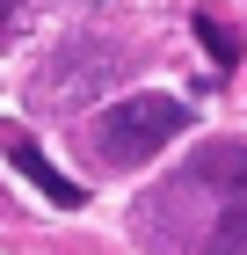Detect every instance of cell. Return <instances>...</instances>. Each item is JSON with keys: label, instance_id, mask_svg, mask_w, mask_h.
<instances>
[{"label": "cell", "instance_id": "cell-2", "mask_svg": "<svg viewBox=\"0 0 247 255\" xmlns=\"http://www.w3.org/2000/svg\"><path fill=\"white\" fill-rule=\"evenodd\" d=\"M182 124H189V102L182 95H124L87 124V153L102 168H146Z\"/></svg>", "mask_w": 247, "mask_h": 255}, {"label": "cell", "instance_id": "cell-5", "mask_svg": "<svg viewBox=\"0 0 247 255\" xmlns=\"http://www.w3.org/2000/svg\"><path fill=\"white\" fill-rule=\"evenodd\" d=\"M189 29H196V44L211 51V66H218V73H233V66H240V37H233L218 15H204V7H196V15H189Z\"/></svg>", "mask_w": 247, "mask_h": 255}, {"label": "cell", "instance_id": "cell-7", "mask_svg": "<svg viewBox=\"0 0 247 255\" xmlns=\"http://www.w3.org/2000/svg\"><path fill=\"white\" fill-rule=\"evenodd\" d=\"M73 7H95V0H73Z\"/></svg>", "mask_w": 247, "mask_h": 255}, {"label": "cell", "instance_id": "cell-3", "mask_svg": "<svg viewBox=\"0 0 247 255\" xmlns=\"http://www.w3.org/2000/svg\"><path fill=\"white\" fill-rule=\"evenodd\" d=\"M116 73H124V51H116L109 37H80V44L58 51V73L37 80V95L44 102H87L95 88H109Z\"/></svg>", "mask_w": 247, "mask_h": 255}, {"label": "cell", "instance_id": "cell-1", "mask_svg": "<svg viewBox=\"0 0 247 255\" xmlns=\"http://www.w3.org/2000/svg\"><path fill=\"white\" fill-rule=\"evenodd\" d=\"M174 190L211 204V219L196 226V248L189 255H247V138L196 146L189 168L174 175Z\"/></svg>", "mask_w": 247, "mask_h": 255}, {"label": "cell", "instance_id": "cell-6", "mask_svg": "<svg viewBox=\"0 0 247 255\" xmlns=\"http://www.w3.org/2000/svg\"><path fill=\"white\" fill-rule=\"evenodd\" d=\"M22 15V0H0V29H7V22H15Z\"/></svg>", "mask_w": 247, "mask_h": 255}, {"label": "cell", "instance_id": "cell-4", "mask_svg": "<svg viewBox=\"0 0 247 255\" xmlns=\"http://www.w3.org/2000/svg\"><path fill=\"white\" fill-rule=\"evenodd\" d=\"M0 146H7V160H15L22 175H29V182H37L44 197H51L58 212H80V204H87V190H80L73 175H58V168H51V160H44V146H37V138H29V131H15V124H7V131H0Z\"/></svg>", "mask_w": 247, "mask_h": 255}]
</instances>
